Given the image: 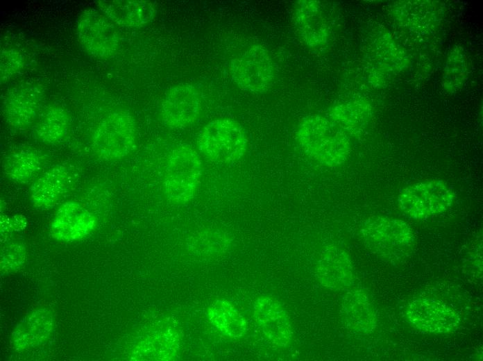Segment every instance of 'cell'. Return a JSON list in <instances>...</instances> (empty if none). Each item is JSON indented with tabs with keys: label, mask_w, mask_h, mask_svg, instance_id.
Instances as JSON below:
<instances>
[{
	"label": "cell",
	"mask_w": 483,
	"mask_h": 361,
	"mask_svg": "<svg viewBox=\"0 0 483 361\" xmlns=\"http://www.w3.org/2000/svg\"><path fill=\"white\" fill-rule=\"evenodd\" d=\"M296 135L301 149L310 158L328 167L342 165L351 151L348 135L328 117L321 115L303 118Z\"/></svg>",
	"instance_id": "obj_1"
},
{
	"label": "cell",
	"mask_w": 483,
	"mask_h": 361,
	"mask_svg": "<svg viewBox=\"0 0 483 361\" xmlns=\"http://www.w3.org/2000/svg\"><path fill=\"white\" fill-rule=\"evenodd\" d=\"M455 199V192L447 182L428 178L401 189L398 205L407 217L421 221L443 213L451 207Z\"/></svg>",
	"instance_id": "obj_2"
},
{
	"label": "cell",
	"mask_w": 483,
	"mask_h": 361,
	"mask_svg": "<svg viewBox=\"0 0 483 361\" xmlns=\"http://www.w3.org/2000/svg\"><path fill=\"white\" fill-rule=\"evenodd\" d=\"M361 234L367 249L388 260H398L409 253L414 237L409 226L400 219L375 217L362 226Z\"/></svg>",
	"instance_id": "obj_3"
},
{
	"label": "cell",
	"mask_w": 483,
	"mask_h": 361,
	"mask_svg": "<svg viewBox=\"0 0 483 361\" xmlns=\"http://www.w3.org/2000/svg\"><path fill=\"white\" fill-rule=\"evenodd\" d=\"M203 172L197 152L189 146H180L170 153L163 180L167 199L175 205L189 202L195 195Z\"/></svg>",
	"instance_id": "obj_4"
},
{
	"label": "cell",
	"mask_w": 483,
	"mask_h": 361,
	"mask_svg": "<svg viewBox=\"0 0 483 361\" xmlns=\"http://www.w3.org/2000/svg\"><path fill=\"white\" fill-rule=\"evenodd\" d=\"M198 147L212 161L231 163L245 155L248 139L239 123L231 119H218L203 128L198 140Z\"/></svg>",
	"instance_id": "obj_5"
},
{
	"label": "cell",
	"mask_w": 483,
	"mask_h": 361,
	"mask_svg": "<svg viewBox=\"0 0 483 361\" xmlns=\"http://www.w3.org/2000/svg\"><path fill=\"white\" fill-rule=\"evenodd\" d=\"M135 140L134 119L127 111L117 110L105 115L96 126L92 146L100 158L116 160L124 158L133 151Z\"/></svg>",
	"instance_id": "obj_6"
},
{
	"label": "cell",
	"mask_w": 483,
	"mask_h": 361,
	"mask_svg": "<svg viewBox=\"0 0 483 361\" xmlns=\"http://www.w3.org/2000/svg\"><path fill=\"white\" fill-rule=\"evenodd\" d=\"M231 76L242 89L263 93L273 85L275 67L268 50L261 45L249 47L231 64Z\"/></svg>",
	"instance_id": "obj_7"
},
{
	"label": "cell",
	"mask_w": 483,
	"mask_h": 361,
	"mask_svg": "<svg viewBox=\"0 0 483 361\" xmlns=\"http://www.w3.org/2000/svg\"><path fill=\"white\" fill-rule=\"evenodd\" d=\"M78 40L90 55L98 58L112 56L117 49L119 37L115 24L101 10L87 9L77 20Z\"/></svg>",
	"instance_id": "obj_8"
},
{
	"label": "cell",
	"mask_w": 483,
	"mask_h": 361,
	"mask_svg": "<svg viewBox=\"0 0 483 361\" xmlns=\"http://www.w3.org/2000/svg\"><path fill=\"white\" fill-rule=\"evenodd\" d=\"M406 316L417 329L430 333H449L460 324L458 313L449 305L437 300L418 298L407 306Z\"/></svg>",
	"instance_id": "obj_9"
},
{
	"label": "cell",
	"mask_w": 483,
	"mask_h": 361,
	"mask_svg": "<svg viewBox=\"0 0 483 361\" xmlns=\"http://www.w3.org/2000/svg\"><path fill=\"white\" fill-rule=\"evenodd\" d=\"M201 112V98L194 87L180 84L169 89L162 103L161 115L164 124L172 128L194 124Z\"/></svg>",
	"instance_id": "obj_10"
},
{
	"label": "cell",
	"mask_w": 483,
	"mask_h": 361,
	"mask_svg": "<svg viewBox=\"0 0 483 361\" xmlns=\"http://www.w3.org/2000/svg\"><path fill=\"white\" fill-rule=\"evenodd\" d=\"M97 224L96 217L75 201L62 204L51 224V234L57 240L71 242L90 235Z\"/></svg>",
	"instance_id": "obj_11"
},
{
	"label": "cell",
	"mask_w": 483,
	"mask_h": 361,
	"mask_svg": "<svg viewBox=\"0 0 483 361\" xmlns=\"http://www.w3.org/2000/svg\"><path fill=\"white\" fill-rule=\"evenodd\" d=\"M254 318L267 340L278 346H286L291 341V327L289 316L282 305L267 296L254 303Z\"/></svg>",
	"instance_id": "obj_12"
},
{
	"label": "cell",
	"mask_w": 483,
	"mask_h": 361,
	"mask_svg": "<svg viewBox=\"0 0 483 361\" xmlns=\"http://www.w3.org/2000/svg\"><path fill=\"white\" fill-rule=\"evenodd\" d=\"M293 20L300 38L307 46L318 47L327 42L328 27L318 1H297L294 9Z\"/></svg>",
	"instance_id": "obj_13"
},
{
	"label": "cell",
	"mask_w": 483,
	"mask_h": 361,
	"mask_svg": "<svg viewBox=\"0 0 483 361\" xmlns=\"http://www.w3.org/2000/svg\"><path fill=\"white\" fill-rule=\"evenodd\" d=\"M71 183L69 171L62 166L50 168L39 176L30 188L32 204L49 209L57 205L69 192Z\"/></svg>",
	"instance_id": "obj_14"
},
{
	"label": "cell",
	"mask_w": 483,
	"mask_h": 361,
	"mask_svg": "<svg viewBox=\"0 0 483 361\" xmlns=\"http://www.w3.org/2000/svg\"><path fill=\"white\" fill-rule=\"evenodd\" d=\"M321 284L332 289H341L353 283V274L348 253L334 246H327L321 253L316 266Z\"/></svg>",
	"instance_id": "obj_15"
},
{
	"label": "cell",
	"mask_w": 483,
	"mask_h": 361,
	"mask_svg": "<svg viewBox=\"0 0 483 361\" xmlns=\"http://www.w3.org/2000/svg\"><path fill=\"white\" fill-rule=\"evenodd\" d=\"M41 102V93L34 87L13 90L6 99L3 107L6 122L16 129L28 128L36 119Z\"/></svg>",
	"instance_id": "obj_16"
},
{
	"label": "cell",
	"mask_w": 483,
	"mask_h": 361,
	"mask_svg": "<svg viewBox=\"0 0 483 361\" xmlns=\"http://www.w3.org/2000/svg\"><path fill=\"white\" fill-rule=\"evenodd\" d=\"M96 5L114 24L123 26L142 27L156 15V8L149 1L101 0Z\"/></svg>",
	"instance_id": "obj_17"
},
{
	"label": "cell",
	"mask_w": 483,
	"mask_h": 361,
	"mask_svg": "<svg viewBox=\"0 0 483 361\" xmlns=\"http://www.w3.org/2000/svg\"><path fill=\"white\" fill-rule=\"evenodd\" d=\"M54 327L53 316L46 308L38 309L24 317L12 333L15 348L23 350L35 347L44 342Z\"/></svg>",
	"instance_id": "obj_18"
},
{
	"label": "cell",
	"mask_w": 483,
	"mask_h": 361,
	"mask_svg": "<svg viewBox=\"0 0 483 361\" xmlns=\"http://www.w3.org/2000/svg\"><path fill=\"white\" fill-rule=\"evenodd\" d=\"M347 326L356 333H369L376 326L375 311L368 296L361 290L348 293L343 303Z\"/></svg>",
	"instance_id": "obj_19"
},
{
	"label": "cell",
	"mask_w": 483,
	"mask_h": 361,
	"mask_svg": "<svg viewBox=\"0 0 483 361\" xmlns=\"http://www.w3.org/2000/svg\"><path fill=\"white\" fill-rule=\"evenodd\" d=\"M371 114V106L365 101L354 99L332 106L328 118L348 134H357L366 126Z\"/></svg>",
	"instance_id": "obj_20"
},
{
	"label": "cell",
	"mask_w": 483,
	"mask_h": 361,
	"mask_svg": "<svg viewBox=\"0 0 483 361\" xmlns=\"http://www.w3.org/2000/svg\"><path fill=\"white\" fill-rule=\"evenodd\" d=\"M207 317L221 334L230 338L240 337L246 330L245 319L226 300H216L208 308Z\"/></svg>",
	"instance_id": "obj_21"
},
{
	"label": "cell",
	"mask_w": 483,
	"mask_h": 361,
	"mask_svg": "<svg viewBox=\"0 0 483 361\" xmlns=\"http://www.w3.org/2000/svg\"><path fill=\"white\" fill-rule=\"evenodd\" d=\"M69 126V118L62 108L51 106L40 113L33 131L36 139L42 143L53 144L66 136Z\"/></svg>",
	"instance_id": "obj_22"
},
{
	"label": "cell",
	"mask_w": 483,
	"mask_h": 361,
	"mask_svg": "<svg viewBox=\"0 0 483 361\" xmlns=\"http://www.w3.org/2000/svg\"><path fill=\"white\" fill-rule=\"evenodd\" d=\"M42 158L35 152L30 150H21L8 156L3 164V172L10 179L24 183L40 169Z\"/></svg>",
	"instance_id": "obj_23"
},
{
	"label": "cell",
	"mask_w": 483,
	"mask_h": 361,
	"mask_svg": "<svg viewBox=\"0 0 483 361\" xmlns=\"http://www.w3.org/2000/svg\"><path fill=\"white\" fill-rule=\"evenodd\" d=\"M468 76L467 57L461 47H456L449 53L443 74V87L448 93L459 90Z\"/></svg>",
	"instance_id": "obj_24"
},
{
	"label": "cell",
	"mask_w": 483,
	"mask_h": 361,
	"mask_svg": "<svg viewBox=\"0 0 483 361\" xmlns=\"http://www.w3.org/2000/svg\"><path fill=\"white\" fill-rule=\"evenodd\" d=\"M26 256V246L19 243L6 245L1 251V270L3 274L17 271L24 264Z\"/></svg>",
	"instance_id": "obj_25"
},
{
	"label": "cell",
	"mask_w": 483,
	"mask_h": 361,
	"mask_svg": "<svg viewBox=\"0 0 483 361\" xmlns=\"http://www.w3.org/2000/svg\"><path fill=\"white\" fill-rule=\"evenodd\" d=\"M192 242L193 247L204 253H221L228 246L229 242L226 235L220 232H207L196 236Z\"/></svg>",
	"instance_id": "obj_26"
},
{
	"label": "cell",
	"mask_w": 483,
	"mask_h": 361,
	"mask_svg": "<svg viewBox=\"0 0 483 361\" xmlns=\"http://www.w3.org/2000/svg\"><path fill=\"white\" fill-rule=\"evenodd\" d=\"M23 65L21 54L14 50H4L1 53V82L4 83L18 72Z\"/></svg>",
	"instance_id": "obj_27"
},
{
	"label": "cell",
	"mask_w": 483,
	"mask_h": 361,
	"mask_svg": "<svg viewBox=\"0 0 483 361\" xmlns=\"http://www.w3.org/2000/svg\"><path fill=\"white\" fill-rule=\"evenodd\" d=\"M14 228L11 221V217L7 215H1L0 218V233L1 242H8L12 235Z\"/></svg>",
	"instance_id": "obj_28"
},
{
	"label": "cell",
	"mask_w": 483,
	"mask_h": 361,
	"mask_svg": "<svg viewBox=\"0 0 483 361\" xmlns=\"http://www.w3.org/2000/svg\"><path fill=\"white\" fill-rule=\"evenodd\" d=\"M11 221L16 232H19L25 229L27 225L26 217L22 215H15L11 217Z\"/></svg>",
	"instance_id": "obj_29"
}]
</instances>
